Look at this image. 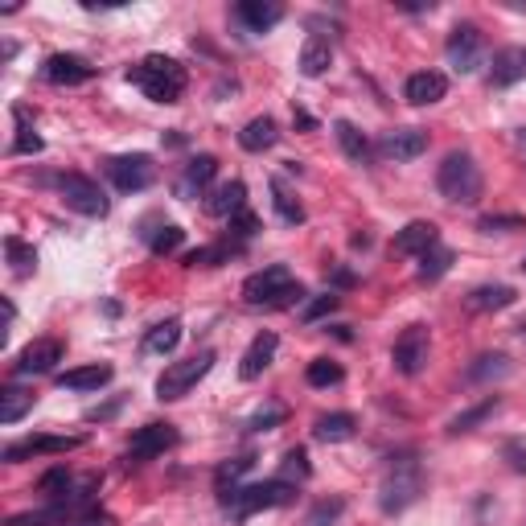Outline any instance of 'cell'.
<instances>
[{
  "instance_id": "cell-41",
  "label": "cell",
  "mask_w": 526,
  "mask_h": 526,
  "mask_svg": "<svg viewBox=\"0 0 526 526\" xmlns=\"http://www.w3.org/2000/svg\"><path fill=\"white\" fill-rule=\"evenodd\" d=\"M284 420H288V407H284V403H268V407H259L255 416L247 420V428H251V432H272V428L284 424Z\"/></svg>"
},
{
  "instance_id": "cell-12",
  "label": "cell",
  "mask_w": 526,
  "mask_h": 526,
  "mask_svg": "<svg viewBox=\"0 0 526 526\" xmlns=\"http://www.w3.org/2000/svg\"><path fill=\"white\" fill-rule=\"evenodd\" d=\"M173 444H177V428L173 424H144L128 440V457L132 461H153V457H161L165 448H173Z\"/></svg>"
},
{
  "instance_id": "cell-6",
  "label": "cell",
  "mask_w": 526,
  "mask_h": 526,
  "mask_svg": "<svg viewBox=\"0 0 526 526\" xmlns=\"http://www.w3.org/2000/svg\"><path fill=\"white\" fill-rule=\"evenodd\" d=\"M214 350H202V354H194V358H185V362H169L165 366V374L157 379V399L161 403H173V399H185L190 395L206 374H210V366H214Z\"/></svg>"
},
{
  "instance_id": "cell-32",
  "label": "cell",
  "mask_w": 526,
  "mask_h": 526,
  "mask_svg": "<svg viewBox=\"0 0 526 526\" xmlns=\"http://www.w3.org/2000/svg\"><path fill=\"white\" fill-rule=\"evenodd\" d=\"M5 255H9V263H13V276L17 280H25V276H33V268H37V251L25 243V239H5Z\"/></svg>"
},
{
  "instance_id": "cell-14",
  "label": "cell",
  "mask_w": 526,
  "mask_h": 526,
  "mask_svg": "<svg viewBox=\"0 0 526 526\" xmlns=\"http://www.w3.org/2000/svg\"><path fill=\"white\" fill-rule=\"evenodd\" d=\"M66 346L58 342V337H42V342H29L17 358V374H50L58 362H62Z\"/></svg>"
},
{
  "instance_id": "cell-40",
  "label": "cell",
  "mask_w": 526,
  "mask_h": 526,
  "mask_svg": "<svg viewBox=\"0 0 526 526\" xmlns=\"http://www.w3.org/2000/svg\"><path fill=\"white\" fill-rule=\"evenodd\" d=\"M272 202H276V214L284 222H292V227H296V222H305V210H300V202L284 190V181H272Z\"/></svg>"
},
{
  "instance_id": "cell-25",
  "label": "cell",
  "mask_w": 526,
  "mask_h": 526,
  "mask_svg": "<svg viewBox=\"0 0 526 526\" xmlns=\"http://www.w3.org/2000/svg\"><path fill=\"white\" fill-rule=\"evenodd\" d=\"M276 140H280V128H276L272 116H255V120H247L243 132H239V144L247 148V153H263V148H272Z\"/></svg>"
},
{
  "instance_id": "cell-31",
  "label": "cell",
  "mask_w": 526,
  "mask_h": 526,
  "mask_svg": "<svg viewBox=\"0 0 526 526\" xmlns=\"http://www.w3.org/2000/svg\"><path fill=\"white\" fill-rule=\"evenodd\" d=\"M498 411V395H490V399H481L477 407H469V411H461V416L448 424V436H461V432H473L477 424H485Z\"/></svg>"
},
{
  "instance_id": "cell-22",
  "label": "cell",
  "mask_w": 526,
  "mask_h": 526,
  "mask_svg": "<svg viewBox=\"0 0 526 526\" xmlns=\"http://www.w3.org/2000/svg\"><path fill=\"white\" fill-rule=\"evenodd\" d=\"M243 210H247V185L243 181L218 185V190L206 198V214H214V218H235Z\"/></svg>"
},
{
  "instance_id": "cell-11",
  "label": "cell",
  "mask_w": 526,
  "mask_h": 526,
  "mask_svg": "<svg viewBox=\"0 0 526 526\" xmlns=\"http://www.w3.org/2000/svg\"><path fill=\"white\" fill-rule=\"evenodd\" d=\"M42 79L54 83V87H79V83L95 79V66L79 54H50L46 66H42Z\"/></svg>"
},
{
  "instance_id": "cell-16",
  "label": "cell",
  "mask_w": 526,
  "mask_h": 526,
  "mask_svg": "<svg viewBox=\"0 0 526 526\" xmlns=\"http://www.w3.org/2000/svg\"><path fill=\"white\" fill-rule=\"evenodd\" d=\"M235 17L247 33H268L272 25L284 21V5H276V0H243V5H235Z\"/></svg>"
},
{
  "instance_id": "cell-49",
  "label": "cell",
  "mask_w": 526,
  "mask_h": 526,
  "mask_svg": "<svg viewBox=\"0 0 526 526\" xmlns=\"http://www.w3.org/2000/svg\"><path fill=\"white\" fill-rule=\"evenodd\" d=\"M514 140H518V148H522V157H526V128H518V132H514Z\"/></svg>"
},
{
  "instance_id": "cell-48",
  "label": "cell",
  "mask_w": 526,
  "mask_h": 526,
  "mask_svg": "<svg viewBox=\"0 0 526 526\" xmlns=\"http://www.w3.org/2000/svg\"><path fill=\"white\" fill-rule=\"evenodd\" d=\"M498 227H522L518 218H481V231H498Z\"/></svg>"
},
{
  "instance_id": "cell-8",
  "label": "cell",
  "mask_w": 526,
  "mask_h": 526,
  "mask_svg": "<svg viewBox=\"0 0 526 526\" xmlns=\"http://www.w3.org/2000/svg\"><path fill=\"white\" fill-rule=\"evenodd\" d=\"M428 350H432V333L428 325H407L399 337H395V350H391V362L399 374H420L428 366Z\"/></svg>"
},
{
  "instance_id": "cell-44",
  "label": "cell",
  "mask_w": 526,
  "mask_h": 526,
  "mask_svg": "<svg viewBox=\"0 0 526 526\" xmlns=\"http://www.w3.org/2000/svg\"><path fill=\"white\" fill-rule=\"evenodd\" d=\"M70 473L58 465V469H50L46 477H42V494H50V498H58V502H66V494H70Z\"/></svg>"
},
{
  "instance_id": "cell-20",
  "label": "cell",
  "mask_w": 526,
  "mask_h": 526,
  "mask_svg": "<svg viewBox=\"0 0 526 526\" xmlns=\"http://www.w3.org/2000/svg\"><path fill=\"white\" fill-rule=\"evenodd\" d=\"M407 103H416V107H428V103H440L448 95V79L440 70H420V74H411L407 87H403Z\"/></svg>"
},
{
  "instance_id": "cell-39",
  "label": "cell",
  "mask_w": 526,
  "mask_h": 526,
  "mask_svg": "<svg viewBox=\"0 0 526 526\" xmlns=\"http://www.w3.org/2000/svg\"><path fill=\"white\" fill-rule=\"evenodd\" d=\"M305 379H309V387H337L342 383V366L329 362V358H317V362H309Z\"/></svg>"
},
{
  "instance_id": "cell-28",
  "label": "cell",
  "mask_w": 526,
  "mask_h": 526,
  "mask_svg": "<svg viewBox=\"0 0 526 526\" xmlns=\"http://www.w3.org/2000/svg\"><path fill=\"white\" fill-rule=\"evenodd\" d=\"M354 432H358V420L350 416V411H333V416H321V420L313 424V436L325 440V444H342V440H350Z\"/></svg>"
},
{
  "instance_id": "cell-46",
  "label": "cell",
  "mask_w": 526,
  "mask_h": 526,
  "mask_svg": "<svg viewBox=\"0 0 526 526\" xmlns=\"http://www.w3.org/2000/svg\"><path fill=\"white\" fill-rule=\"evenodd\" d=\"M231 231H235L239 239H251V235L259 231V218H255L251 210H243V214H235V218H231Z\"/></svg>"
},
{
  "instance_id": "cell-35",
  "label": "cell",
  "mask_w": 526,
  "mask_h": 526,
  "mask_svg": "<svg viewBox=\"0 0 526 526\" xmlns=\"http://www.w3.org/2000/svg\"><path fill=\"white\" fill-rule=\"evenodd\" d=\"M251 469H255V457H251V453H243V457H235V461H227V465H218V473H214L218 494L235 490V481H239L243 473H251Z\"/></svg>"
},
{
  "instance_id": "cell-30",
  "label": "cell",
  "mask_w": 526,
  "mask_h": 526,
  "mask_svg": "<svg viewBox=\"0 0 526 526\" xmlns=\"http://www.w3.org/2000/svg\"><path fill=\"white\" fill-rule=\"evenodd\" d=\"M177 342H181V321H177V317H169V321H161V325L148 329L144 350H148V354H173V350H177Z\"/></svg>"
},
{
  "instance_id": "cell-19",
  "label": "cell",
  "mask_w": 526,
  "mask_h": 526,
  "mask_svg": "<svg viewBox=\"0 0 526 526\" xmlns=\"http://www.w3.org/2000/svg\"><path fill=\"white\" fill-rule=\"evenodd\" d=\"M276 350H280V337L276 333H259L255 342L247 346V354H243V362H239V379L243 383H251V379H259L263 370L272 366V358H276Z\"/></svg>"
},
{
  "instance_id": "cell-23",
  "label": "cell",
  "mask_w": 526,
  "mask_h": 526,
  "mask_svg": "<svg viewBox=\"0 0 526 526\" xmlns=\"http://www.w3.org/2000/svg\"><path fill=\"white\" fill-rule=\"evenodd\" d=\"M518 300V292L510 288V284H481V288H473L469 292V313H494V309H510Z\"/></svg>"
},
{
  "instance_id": "cell-38",
  "label": "cell",
  "mask_w": 526,
  "mask_h": 526,
  "mask_svg": "<svg viewBox=\"0 0 526 526\" xmlns=\"http://www.w3.org/2000/svg\"><path fill=\"white\" fill-rule=\"evenodd\" d=\"M510 370V362L502 354H481L473 366H469V383H485V379H502Z\"/></svg>"
},
{
  "instance_id": "cell-45",
  "label": "cell",
  "mask_w": 526,
  "mask_h": 526,
  "mask_svg": "<svg viewBox=\"0 0 526 526\" xmlns=\"http://www.w3.org/2000/svg\"><path fill=\"white\" fill-rule=\"evenodd\" d=\"M181 239H185V231H181V227H161V235L153 239V255H169V251H177V247H181Z\"/></svg>"
},
{
  "instance_id": "cell-3",
  "label": "cell",
  "mask_w": 526,
  "mask_h": 526,
  "mask_svg": "<svg viewBox=\"0 0 526 526\" xmlns=\"http://www.w3.org/2000/svg\"><path fill=\"white\" fill-rule=\"evenodd\" d=\"M300 296H305V288H300V280L284 263H272V268L247 276V284H243V300L251 309H292V305H300Z\"/></svg>"
},
{
  "instance_id": "cell-33",
  "label": "cell",
  "mask_w": 526,
  "mask_h": 526,
  "mask_svg": "<svg viewBox=\"0 0 526 526\" xmlns=\"http://www.w3.org/2000/svg\"><path fill=\"white\" fill-rule=\"evenodd\" d=\"M239 247L235 243H214V247H198L185 255V268H218V263H227Z\"/></svg>"
},
{
  "instance_id": "cell-43",
  "label": "cell",
  "mask_w": 526,
  "mask_h": 526,
  "mask_svg": "<svg viewBox=\"0 0 526 526\" xmlns=\"http://www.w3.org/2000/svg\"><path fill=\"white\" fill-rule=\"evenodd\" d=\"M337 305H342V296H337V292H325V296H317V300H313V305H305V313H300V321H305V325H313V321L329 317Z\"/></svg>"
},
{
  "instance_id": "cell-47",
  "label": "cell",
  "mask_w": 526,
  "mask_h": 526,
  "mask_svg": "<svg viewBox=\"0 0 526 526\" xmlns=\"http://www.w3.org/2000/svg\"><path fill=\"white\" fill-rule=\"evenodd\" d=\"M66 526H111V518L95 510V514H87V518H74V522H66Z\"/></svg>"
},
{
  "instance_id": "cell-42",
  "label": "cell",
  "mask_w": 526,
  "mask_h": 526,
  "mask_svg": "<svg viewBox=\"0 0 526 526\" xmlns=\"http://www.w3.org/2000/svg\"><path fill=\"white\" fill-rule=\"evenodd\" d=\"M342 510H346V502H342V498H329V502H317V506L309 510V518H305V526H333L337 518H342Z\"/></svg>"
},
{
  "instance_id": "cell-13",
  "label": "cell",
  "mask_w": 526,
  "mask_h": 526,
  "mask_svg": "<svg viewBox=\"0 0 526 526\" xmlns=\"http://www.w3.org/2000/svg\"><path fill=\"white\" fill-rule=\"evenodd\" d=\"M83 436H25L17 444L5 448V461L17 465L25 457H46V453H70V448H79Z\"/></svg>"
},
{
  "instance_id": "cell-15",
  "label": "cell",
  "mask_w": 526,
  "mask_h": 526,
  "mask_svg": "<svg viewBox=\"0 0 526 526\" xmlns=\"http://www.w3.org/2000/svg\"><path fill=\"white\" fill-rule=\"evenodd\" d=\"M214 173H218V157H210V153L194 157L190 165L181 169V177L173 181V194H177V198H198L206 185L214 181Z\"/></svg>"
},
{
  "instance_id": "cell-2",
  "label": "cell",
  "mask_w": 526,
  "mask_h": 526,
  "mask_svg": "<svg viewBox=\"0 0 526 526\" xmlns=\"http://www.w3.org/2000/svg\"><path fill=\"white\" fill-rule=\"evenodd\" d=\"M424 494V465L416 453H399L391 457L383 485H379V506L383 514H403L407 506H416Z\"/></svg>"
},
{
  "instance_id": "cell-18",
  "label": "cell",
  "mask_w": 526,
  "mask_h": 526,
  "mask_svg": "<svg viewBox=\"0 0 526 526\" xmlns=\"http://www.w3.org/2000/svg\"><path fill=\"white\" fill-rule=\"evenodd\" d=\"M436 243H440L436 222H424V218H416V222H407V227L395 235L391 251H395V255H424V251H432Z\"/></svg>"
},
{
  "instance_id": "cell-21",
  "label": "cell",
  "mask_w": 526,
  "mask_h": 526,
  "mask_svg": "<svg viewBox=\"0 0 526 526\" xmlns=\"http://www.w3.org/2000/svg\"><path fill=\"white\" fill-rule=\"evenodd\" d=\"M522 79H526V46H506L502 54H494V66H490L494 87H514Z\"/></svg>"
},
{
  "instance_id": "cell-50",
  "label": "cell",
  "mask_w": 526,
  "mask_h": 526,
  "mask_svg": "<svg viewBox=\"0 0 526 526\" xmlns=\"http://www.w3.org/2000/svg\"><path fill=\"white\" fill-rule=\"evenodd\" d=\"M522 272H526V259H522Z\"/></svg>"
},
{
  "instance_id": "cell-5",
  "label": "cell",
  "mask_w": 526,
  "mask_h": 526,
  "mask_svg": "<svg viewBox=\"0 0 526 526\" xmlns=\"http://www.w3.org/2000/svg\"><path fill=\"white\" fill-rule=\"evenodd\" d=\"M436 190L457 202V206H477L481 194H485V181H481V169L469 153H448L436 169Z\"/></svg>"
},
{
  "instance_id": "cell-1",
  "label": "cell",
  "mask_w": 526,
  "mask_h": 526,
  "mask_svg": "<svg viewBox=\"0 0 526 526\" xmlns=\"http://www.w3.org/2000/svg\"><path fill=\"white\" fill-rule=\"evenodd\" d=\"M128 83L140 87L153 103H177L185 95V87H190V74L169 54H148L140 66L128 70Z\"/></svg>"
},
{
  "instance_id": "cell-17",
  "label": "cell",
  "mask_w": 526,
  "mask_h": 526,
  "mask_svg": "<svg viewBox=\"0 0 526 526\" xmlns=\"http://www.w3.org/2000/svg\"><path fill=\"white\" fill-rule=\"evenodd\" d=\"M383 157H391V161H416L420 153H428V132H420V128H395V132H387L383 136Z\"/></svg>"
},
{
  "instance_id": "cell-4",
  "label": "cell",
  "mask_w": 526,
  "mask_h": 526,
  "mask_svg": "<svg viewBox=\"0 0 526 526\" xmlns=\"http://www.w3.org/2000/svg\"><path fill=\"white\" fill-rule=\"evenodd\" d=\"M296 502V485L272 477V481H263V485H235V490L222 494V510H227L235 522L259 514V510H276V506H288Z\"/></svg>"
},
{
  "instance_id": "cell-24",
  "label": "cell",
  "mask_w": 526,
  "mask_h": 526,
  "mask_svg": "<svg viewBox=\"0 0 526 526\" xmlns=\"http://www.w3.org/2000/svg\"><path fill=\"white\" fill-rule=\"evenodd\" d=\"M103 383H111V366H103V362L58 374V387H62V391H99Z\"/></svg>"
},
{
  "instance_id": "cell-34",
  "label": "cell",
  "mask_w": 526,
  "mask_h": 526,
  "mask_svg": "<svg viewBox=\"0 0 526 526\" xmlns=\"http://www.w3.org/2000/svg\"><path fill=\"white\" fill-rule=\"evenodd\" d=\"M453 259H457L453 251L436 243L432 251H424V255H420V280H428V284H432V280H440L448 268H453Z\"/></svg>"
},
{
  "instance_id": "cell-7",
  "label": "cell",
  "mask_w": 526,
  "mask_h": 526,
  "mask_svg": "<svg viewBox=\"0 0 526 526\" xmlns=\"http://www.w3.org/2000/svg\"><path fill=\"white\" fill-rule=\"evenodd\" d=\"M58 194H62V202H66L70 210H79V214H87V218H103V214L111 210L107 194L99 190V181H91V177H83V173H62V177H58Z\"/></svg>"
},
{
  "instance_id": "cell-36",
  "label": "cell",
  "mask_w": 526,
  "mask_h": 526,
  "mask_svg": "<svg viewBox=\"0 0 526 526\" xmlns=\"http://www.w3.org/2000/svg\"><path fill=\"white\" fill-rule=\"evenodd\" d=\"M9 153H13V157H33V153H42V136L29 128V120H25L21 107H17V140H13Z\"/></svg>"
},
{
  "instance_id": "cell-26",
  "label": "cell",
  "mask_w": 526,
  "mask_h": 526,
  "mask_svg": "<svg viewBox=\"0 0 526 526\" xmlns=\"http://www.w3.org/2000/svg\"><path fill=\"white\" fill-rule=\"evenodd\" d=\"M329 62H333V46L321 33H313L305 42V50H300V74H305V79H321V74L329 70Z\"/></svg>"
},
{
  "instance_id": "cell-37",
  "label": "cell",
  "mask_w": 526,
  "mask_h": 526,
  "mask_svg": "<svg viewBox=\"0 0 526 526\" xmlns=\"http://www.w3.org/2000/svg\"><path fill=\"white\" fill-rule=\"evenodd\" d=\"M280 481H288V485H300L309 477V453L305 448H288L284 453V465H280V473H276Z\"/></svg>"
},
{
  "instance_id": "cell-27",
  "label": "cell",
  "mask_w": 526,
  "mask_h": 526,
  "mask_svg": "<svg viewBox=\"0 0 526 526\" xmlns=\"http://www.w3.org/2000/svg\"><path fill=\"white\" fill-rule=\"evenodd\" d=\"M333 136H337V144H342V153L354 161V165H370L374 161V153H370V140L350 124V120H337L333 124Z\"/></svg>"
},
{
  "instance_id": "cell-10",
  "label": "cell",
  "mask_w": 526,
  "mask_h": 526,
  "mask_svg": "<svg viewBox=\"0 0 526 526\" xmlns=\"http://www.w3.org/2000/svg\"><path fill=\"white\" fill-rule=\"evenodd\" d=\"M481 50H485V42H481L477 25H457L453 33H448V46H444L448 66H453L457 74H473L481 66Z\"/></svg>"
},
{
  "instance_id": "cell-9",
  "label": "cell",
  "mask_w": 526,
  "mask_h": 526,
  "mask_svg": "<svg viewBox=\"0 0 526 526\" xmlns=\"http://www.w3.org/2000/svg\"><path fill=\"white\" fill-rule=\"evenodd\" d=\"M107 177H111V185H116L120 194H140V190H148V185H153L157 165H153V157H144V153L111 157V161H107Z\"/></svg>"
},
{
  "instance_id": "cell-29",
  "label": "cell",
  "mask_w": 526,
  "mask_h": 526,
  "mask_svg": "<svg viewBox=\"0 0 526 526\" xmlns=\"http://www.w3.org/2000/svg\"><path fill=\"white\" fill-rule=\"evenodd\" d=\"M33 403H37L33 391H25V387H5V391H0V424L25 420L29 411H33Z\"/></svg>"
}]
</instances>
